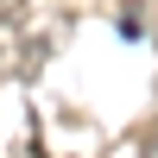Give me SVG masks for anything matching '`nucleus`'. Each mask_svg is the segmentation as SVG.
<instances>
[{
    "mask_svg": "<svg viewBox=\"0 0 158 158\" xmlns=\"http://www.w3.org/2000/svg\"><path fill=\"white\" fill-rule=\"evenodd\" d=\"M25 6V0H0V19H13V13H19Z\"/></svg>",
    "mask_w": 158,
    "mask_h": 158,
    "instance_id": "obj_1",
    "label": "nucleus"
}]
</instances>
